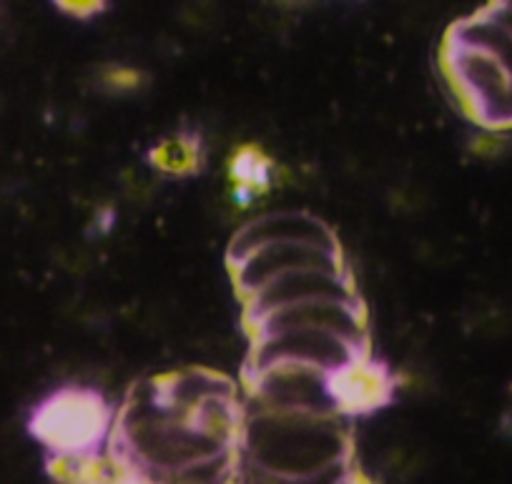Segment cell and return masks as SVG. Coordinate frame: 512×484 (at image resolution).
Wrapping results in <instances>:
<instances>
[{"mask_svg": "<svg viewBox=\"0 0 512 484\" xmlns=\"http://www.w3.org/2000/svg\"><path fill=\"white\" fill-rule=\"evenodd\" d=\"M342 422L334 409L256 402V412L244 409L239 462L249 464L256 477L284 482L344 477L342 467L352 464V437Z\"/></svg>", "mask_w": 512, "mask_h": 484, "instance_id": "obj_1", "label": "cell"}, {"mask_svg": "<svg viewBox=\"0 0 512 484\" xmlns=\"http://www.w3.org/2000/svg\"><path fill=\"white\" fill-rule=\"evenodd\" d=\"M437 68L462 116L477 128L510 131L512 73L490 48L450 26L437 51Z\"/></svg>", "mask_w": 512, "mask_h": 484, "instance_id": "obj_2", "label": "cell"}, {"mask_svg": "<svg viewBox=\"0 0 512 484\" xmlns=\"http://www.w3.org/2000/svg\"><path fill=\"white\" fill-rule=\"evenodd\" d=\"M116 417V404L101 389L66 384L33 407L28 434L46 452L93 454L108 449Z\"/></svg>", "mask_w": 512, "mask_h": 484, "instance_id": "obj_3", "label": "cell"}, {"mask_svg": "<svg viewBox=\"0 0 512 484\" xmlns=\"http://www.w3.org/2000/svg\"><path fill=\"white\" fill-rule=\"evenodd\" d=\"M367 349H372V344L354 342V339L329 332V329H284V332L262 334V337L251 339L249 357H246L244 372L241 374L279 367V364L317 369V372L327 374L329 369L339 367L349 357L367 352Z\"/></svg>", "mask_w": 512, "mask_h": 484, "instance_id": "obj_4", "label": "cell"}, {"mask_svg": "<svg viewBox=\"0 0 512 484\" xmlns=\"http://www.w3.org/2000/svg\"><path fill=\"white\" fill-rule=\"evenodd\" d=\"M344 251L339 244L312 239H282L256 246L234 261H226L236 296L246 299L267 281L299 269H344Z\"/></svg>", "mask_w": 512, "mask_h": 484, "instance_id": "obj_5", "label": "cell"}, {"mask_svg": "<svg viewBox=\"0 0 512 484\" xmlns=\"http://www.w3.org/2000/svg\"><path fill=\"white\" fill-rule=\"evenodd\" d=\"M324 392L344 419H364L392 407L400 392V374L390 362L359 352L324 374Z\"/></svg>", "mask_w": 512, "mask_h": 484, "instance_id": "obj_6", "label": "cell"}, {"mask_svg": "<svg viewBox=\"0 0 512 484\" xmlns=\"http://www.w3.org/2000/svg\"><path fill=\"white\" fill-rule=\"evenodd\" d=\"M359 289L349 266L344 269H299L267 281L246 299H241V321L256 319L282 306L304 304L314 299H357Z\"/></svg>", "mask_w": 512, "mask_h": 484, "instance_id": "obj_7", "label": "cell"}, {"mask_svg": "<svg viewBox=\"0 0 512 484\" xmlns=\"http://www.w3.org/2000/svg\"><path fill=\"white\" fill-rule=\"evenodd\" d=\"M282 239H312L327 241V244H339L332 226H327L322 219H317V216L282 211V214H269L259 216V219H251L246 221L241 229H236L229 246H226V261L239 259V256L256 249V246Z\"/></svg>", "mask_w": 512, "mask_h": 484, "instance_id": "obj_8", "label": "cell"}, {"mask_svg": "<svg viewBox=\"0 0 512 484\" xmlns=\"http://www.w3.org/2000/svg\"><path fill=\"white\" fill-rule=\"evenodd\" d=\"M144 161L151 171L166 179H196L209 166V146L201 128L181 123L176 131L166 133L146 148Z\"/></svg>", "mask_w": 512, "mask_h": 484, "instance_id": "obj_9", "label": "cell"}, {"mask_svg": "<svg viewBox=\"0 0 512 484\" xmlns=\"http://www.w3.org/2000/svg\"><path fill=\"white\" fill-rule=\"evenodd\" d=\"M279 176V164L272 153L256 141H244L231 148L226 158V181L231 199L241 209H249L256 199H264L274 191Z\"/></svg>", "mask_w": 512, "mask_h": 484, "instance_id": "obj_10", "label": "cell"}, {"mask_svg": "<svg viewBox=\"0 0 512 484\" xmlns=\"http://www.w3.org/2000/svg\"><path fill=\"white\" fill-rule=\"evenodd\" d=\"M46 474L56 482H123L121 469L108 449L93 454L48 452Z\"/></svg>", "mask_w": 512, "mask_h": 484, "instance_id": "obj_11", "label": "cell"}, {"mask_svg": "<svg viewBox=\"0 0 512 484\" xmlns=\"http://www.w3.org/2000/svg\"><path fill=\"white\" fill-rule=\"evenodd\" d=\"M93 86L106 96H131L149 86V73L128 63H106L96 68Z\"/></svg>", "mask_w": 512, "mask_h": 484, "instance_id": "obj_12", "label": "cell"}, {"mask_svg": "<svg viewBox=\"0 0 512 484\" xmlns=\"http://www.w3.org/2000/svg\"><path fill=\"white\" fill-rule=\"evenodd\" d=\"M51 6L71 21L88 23L103 16L111 8V0H51Z\"/></svg>", "mask_w": 512, "mask_h": 484, "instance_id": "obj_13", "label": "cell"}, {"mask_svg": "<svg viewBox=\"0 0 512 484\" xmlns=\"http://www.w3.org/2000/svg\"><path fill=\"white\" fill-rule=\"evenodd\" d=\"M510 146L512 143L507 138V131H487V128H480V133L467 143L470 153L477 158H500L510 151Z\"/></svg>", "mask_w": 512, "mask_h": 484, "instance_id": "obj_14", "label": "cell"}, {"mask_svg": "<svg viewBox=\"0 0 512 484\" xmlns=\"http://www.w3.org/2000/svg\"><path fill=\"white\" fill-rule=\"evenodd\" d=\"M487 11H490L502 26H507L512 31V6L507 0H487Z\"/></svg>", "mask_w": 512, "mask_h": 484, "instance_id": "obj_15", "label": "cell"}, {"mask_svg": "<svg viewBox=\"0 0 512 484\" xmlns=\"http://www.w3.org/2000/svg\"><path fill=\"white\" fill-rule=\"evenodd\" d=\"M277 3L284 8H299V6H307V3H312V0H277Z\"/></svg>", "mask_w": 512, "mask_h": 484, "instance_id": "obj_16", "label": "cell"}, {"mask_svg": "<svg viewBox=\"0 0 512 484\" xmlns=\"http://www.w3.org/2000/svg\"><path fill=\"white\" fill-rule=\"evenodd\" d=\"M507 3H510V6H512V0H507Z\"/></svg>", "mask_w": 512, "mask_h": 484, "instance_id": "obj_17", "label": "cell"}]
</instances>
